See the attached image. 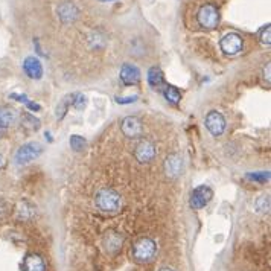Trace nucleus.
I'll use <instances>...</instances> for the list:
<instances>
[{
    "mask_svg": "<svg viewBox=\"0 0 271 271\" xmlns=\"http://www.w3.org/2000/svg\"><path fill=\"white\" fill-rule=\"evenodd\" d=\"M157 255V244L151 238H140L133 244L131 258L137 264H146L156 258Z\"/></svg>",
    "mask_w": 271,
    "mask_h": 271,
    "instance_id": "obj_2",
    "label": "nucleus"
},
{
    "mask_svg": "<svg viewBox=\"0 0 271 271\" xmlns=\"http://www.w3.org/2000/svg\"><path fill=\"white\" fill-rule=\"evenodd\" d=\"M146 78H148V84L151 87H160L165 84V75L159 67H151L148 70Z\"/></svg>",
    "mask_w": 271,
    "mask_h": 271,
    "instance_id": "obj_19",
    "label": "nucleus"
},
{
    "mask_svg": "<svg viewBox=\"0 0 271 271\" xmlns=\"http://www.w3.org/2000/svg\"><path fill=\"white\" fill-rule=\"evenodd\" d=\"M137 101V96H125V97H116V102L120 105H127V104H133Z\"/></svg>",
    "mask_w": 271,
    "mask_h": 271,
    "instance_id": "obj_28",
    "label": "nucleus"
},
{
    "mask_svg": "<svg viewBox=\"0 0 271 271\" xmlns=\"http://www.w3.org/2000/svg\"><path fill=\"white\" fill-rule=\"evenodd\" d=\"M163 94L168 99V102H171V104H179L181 101V91L174 86H165Z\"/></svg>",
    "mask_w": 271,
    "mask_h": 271,
    "instance_id": "obj_20",
    "label": "nucleus"
},
{
    "mask_svg": "<svg viewBox=\"0 0 271 271\" xmlns=\"http://www.w3.org/2000/svg\"><path fill=\"white\" fill-rule=\"evenodd\" d=\"M11 212H12L11 204L5 198H2V196H0V224H3L5 221L9 218Z\"/></svg>",
    "mask_w": 271,
    "mask_h": 271,
    "instance_id": "obj_24",
    "label": "nucleus"
},
{
    "mask_svg": "<svg viewBox=\"0 0 271 271\" xmlns=\"http://www.w3.org/2000/svg\"><path fill=\"white\" fill-rule=\"evenodd\" d=\"M72 105H73V108L78 110V111L84 110V108H86V105H87V97H86L84 94L77 93V94H75V97H73Z\"/></svg>",
    "mask_w": 271,
    "mask_h": 271,
    "instance_id": "obj_26",
    "label": "nucleus"
},
{
    "mask_svg": "<svg viewBox=\"0 0 271 271\" xmlns=\"http://www.w3.org/2000/svg\"><path fill=\"white\" fill-rule=\"evenodd\" d=\"M183 169V159L180 154L172 153L165 159V172L169 177H179Z\"/></svg>",
    "mask_w": 271,
    "mask_h": 271,
    "instance_id": "obj_14",
    "label": "nucleus"
},
{
    "mask_svg": "<svg viewBox=\"0 0 271 271\" xmlns=\"http://www.w3.org/2000/svg\"><path fill=\"white\" fill-rule=\"evenodd\" d=\"M3 166H5V157L0 154V169H2Z\"/></svg>",
    "mask_w": 271,
    "mask_h": 271,
    "instance_id": "obj_32",
    "label": "nucleus"
},
{
    "mask_svg": "<svg viewBox=\"0 0 271 271\" xmlns=\"http://www.w3.org/2000/svg\"><path fill=\"white\" fill-rule=\"evenodd\" d=\"M256 209L258 212H268L270 209V198H268V195H262L259 196V200L256 201Z\"/></svg>",
    "mask_w": 271,
    "mask_h": 271,
    "instance_id": "obj_27",
    "label": "nucleus"
},
{
    "mask_svg": "<svg viewBox=\"0 0 271 271\" xmlns=\"http://www.w3.org/2000/svg\"><path fill=\"white\" fill-rule=\"evenodd\" d=\"M15 216L20 221H31L35 216V206H32L26 200L20 201L15 207Z\"/></svg>",
    "mask_w": 271,
    "mask_h": 271,
    "instance_id": "obj_16",
    "label": "nucleus"
},
{
    "mask_svg": "<svg viewBox=\"0 0 271 271\" xmlns=\"http://www.w3.org/2000/svg\"><path fill=\"white\" fill-rule=\"evenodd\" d=\"M24 105H26L31 111H40V110H41V105L37 104V102H34V101H28Z\"/></svg>",
    "mask_w": 271,
    "mask_h": 271,
    "instance_id": "obj_30",
    "label": "nucleus"
},
{
    "mask_svg": "<svg viewBox=\"0 0 271 271\" xmlns=\"http://www.w3.org/2000/svg\"><path fill=\"white\" fill-rule=\"evenodd\" d=\"M120 131L128 139H137L143 134V124L136 116H127L120 122Z\"/></svg>",
    "mask_w": 271,
    "mask_h": 271,
    "instance_id": "obj_7",
    "label": "nucleus"
},
{
    "mask_svg": "<svg viewBox=\"0 0 271 271\" xmlns=\"http://www.w3.org/2000/svg\"><path fill=\"white\" fill-rule=\"evenodd\" d=\"M23 72L26 73L31 80H41L43 77V66L37 57H28L23 61Z\"/></svg>",
    "mask_w": 271,
    "mask_h": 271,
    "instance_id": "obj_13",
    "label": "nucleus"
},
{
    "mask_svg": "<svg viewBox=\"0 0 271 271\" xmlns=\"http://www.w3.org/2000/svg\"><path fill=\"white\" fill-rule=\"evenodd\" d=\"M212 196H213V190L209 186L201 184L198 187H195L190 195V207L195 210L203 209L204 206H207L210 203Z\"/></svg>",
    "mask_w": 271,
    "mask_h": 271,
    "instance_id": "obj_6",
    "label": "nucleus"
},
{
    "mask_svg": "<svg viewBox=\"0 0 271 271\" xmlns=\"http://www.w3.org/2000/svg\"><path fill=\"white\" fill-rule=\"evenodd\" d=\"M23 271H46V262L40 255L31 253L23 261Z\"/></svg>",
    "mask_w": 271,
    "mask_h": 271,
    "instance_id": "obj_15",
    "label": "nucleus"
},
{
    "mask_svg": "<svg viewBox=\"0 0 271 271\" xmlns=\"http://www.w3.org/2000/svg\"><path fill=\"white\" fill-rule=\"evenodd\" d=\"M6 134V128H3V127H0V139H2L3 136Z\"/></svg>",
    "mask_w": 271,
    "mask_h": 271,
    "instance_id": "obj_33",
    "label": "nucleus"
},
{
    "mask_svg": "<svg viewBox=\"0 0 271 271\" xmlns=\"http://www.w3.org/2000/svg\"><path fill=\"white\" fill-rule=\"evenodd\" d=\"M69 143H70V148H72V150L75 151V153H81V151H84V148L87 146V140H86L83 136H78V134L70 136Z\"/></svg>",
    "mask_w": 271,
    "mask_h": 271,
    "instance_id": "obj_21",
    "label": "nucleus"
},
{
    "mask_svg": "<svg viewBox=\"0 0 271 271\" xmlns=\"http://www.w3.org/2000/svg\"><path fill=\"white\" fill-rule=\"evenodd\" d=\"M41 153H43V148H41L40 143L29 142V143H24V145H21L18 148L15 156H14V160H15L17 165H28L32 160L38 159Z\"/></svg>",
    "mask_w": 271,
    "mask_h": 271,
    "instance_id": "obj_4",
    "label": "nucleus"
},
{
    "mask_svg": "<svg viewBox=\"0 0 271 271\" xmlns=\"http://www.w3.org/2000/svg\"><path fill=\"white\" fill-rule=\"evenodd\" d=\"M219 47L221 51H223L224 55H229V57H233V55H238L242 47H244V40L239 34L236 32H229L226 34L223 38L219 41Z\"/></svg>",
    "mask_w": 271,
    "mask_h": 271,
    "instance_id": "obj_5",
    "label": "nucleus"
},
{
    "mask_svg": "<svg viewBox=\"0 0 271 271\" xmlns=\"http://www.w3.org/2000/svg\"><path fill=\"white\" fill-rule=\"evenodd\" d=\"M196 21L204 29H215L219 24V11L213 3L203 5L196 12Z\"/></svg>",
    "mask_w": 271,
    "mask_h": 271,
    "instance_id": "obj_3",
    "label": "nucleus"
},
{
    "mask_svg": "<svg viewBox=\"0 0 271 271\" xmlns=\"http://www.w3.org/2000/svg\"><path fill=\"white\" fill-rule=\"evenodd\" d=\"M57 15H58V18H60L61 23L69 24V23H73V21L78 18L80 9L77 8L75 3H72V2H63L57 8Z\"/></svg>",
    "mask_w": 271,
    "mask_h": 271,
    "instance_id": "obj_11",
    "label": "nucleus"
},
{
    "mask_svg": "<svg viewBox=\"0 0 271 271\" xmlns=\"http://www.w3.org/2000/svg\"><path fill=\"white\" fill-rule=\"evenodd\" d=\"M15 120H17V111L12 107L8 105L0 107V127L8 128L12 124H15Z\"/></svg>",
    "mask_w": 271,
    "mask_h": 271,
    "instance_id": "obj_17",
    "label": "nucleus"
},
{
    "mask_svg": "<svg viewBox=\"0 0 271 271\" xmlns=\"http://www.w3.org/2000/svg\"><path fill=\"white\" fill-rule=\"evenodd\" d=\"M119 78L125 86H136L140 81V70L136 64L127 63V64L122 66Z\"/></svg>",
    "mask_w": 271,
    "mask_h": 271,
    "instance_id": "obj_12",
    "label": "nucleus"
},
{
    "mask_svg": "<svg viewBox=\"0 0 271 271\" xmlns=\"http://www.w3.org/2000/svg\"><path fill=\"white\" fill-rule=\"evenodd\" d=\"M122 245H124V236L116 230H108L102 238V247L108 255H116L120 252Z\"/></svg>",
    "mask_w": 271,
    "mask_h": 271,
    "instance_id": "obj_9",
    "label": "nucleus"
},
{
    "mask_svg": "<svg viewBox=\"0 0 271 271\" xmlns=\"http://www.w3.org/2000/svg\"><path fill=\"white\" fill-rule=\"evenodd\" d=\"M101 2H113V0H101Z\"/></svg>",
    "mask_w": 271,
    "mask_h": 271,
    "instance_id": "obj_35",
    "label": "nucleus"
},
{
    "mask_svg": "<svg viewBox=\"0 0 271 271\" xmlns=\"http://www.w3.org/2000/svg\"><path fill=\"white\" fill-rule=\"evenodd\" d=\"M40 127H41L40 120H38L34 114H31V113H23V114H21V128H23L24 131H28V133H35V131H38Z\"/></svg>",
    "mask_w": 271,
    "mask_h": 271,
    "instance_id": "obj_18",
    "label": "nucleus"
},
{
    "mask_svg": "<svg viewBox=\"0 0 271 271\" xmlns=\"http://www.w3.org/2000/svg\"><path fill=\"white\" fill-rule=\"evenodd\" d=\"M249 181H253V183H267L270 180V172L268 171H259V172H249L247 176H245Z\"/></svg>",
    "mask_w": 271,
    "mask_h": 271,
    "instance_id": "obj_23",
    "label": "nucleus"
},
{
    "mask_svg": "<svg viewBox=\"0 0 271 271\" xmlns=\"http://www.w3.org/2000/svg\"><path fill=\"white\" fill-rule=\"evenodd\" d=\"M73 97H75V94H69V96H66L64 99L60 102V105L57 107V119H58V120H61V119L66 116L69 107H70L72 102H73Z\"/></svg>",
    "mask_w": 271,
    "mask_h": 271,
    "instance_id": "obj_22",
    "label": "nucleus"
},
{
    "mask_svg": "<svg viewBox=\"0 0 271 271\" xmlns=\"http://www.w3.org/2000/svg\"><path fill=\"white\" fill-rule=\"evenodd\" d=\"M160 271H174V270H171V268H162Z\"/></svg>",
    "mask_w": 271,
    "mask_h": 271,
    "instance_id": "obj_34",
    "label": "nucleus"
},
{
    "mask_svg": "<svg viewBox=\"0 0 271 271\" xmlns=\"http://www.w3.org/2000/svg\"><path fill=\"white\" fill-rule=\"evenodd\" d=\"M9 97H11V99H14V101L23 102V104H26V102L29 101V97H28L26 94H17V93H12V94H9Z\"/></svg>",
    "mask_w": 271,
    "mask_h": 271,
    "instance_id": "obj_29",
    "label": "nucleus"
},
{
    "mask_svg": "<svg viewBox=\"0 0 271 271\" xmlns=\"http://www.w3.org/2000/svg\"><path fill=\"white\" fill-rule=\"evenodd\" d=\"M270 69H271V64L267 63V66H265V69H264V80L267 81L268 86H270Z\"/></svg>",
    "mask_w": 271,
    "mask_h": 271,
    "instance_id": "obj_31",
    "label": "nucleus"
},
{
    "mask_svg": "<svg viewBox=\"0 0 271 271\" xmlns=\"http://www.w3.org/2000/svg\"><path fill=\"white\" fill-rule=\"evenodd\" d=\"M136 159L140 163H150L151 160L156 159L157 156V148L153 142L150 140H142L137 146H136V151H134Z\"/></svg>",
    "mask_w": 271,
    "mask_h": 271,
    "instance_id": "obj_10",
    "label": "nucleus"
},
{
    "mask_svg": "<svg viewBox=\"0 0 271 271\" xmlns=\"http://www.w3.org/2000/svg\"><path fill=\"white\" fill-rule=\"evenodd\" d=\"M94 204L97 210L105 215H116L122 209V196L117 190L111 187H104L97 190L94 196Z\"/></svg>",
    "mask_w": 271,
    "mask_h": 271,
    "instance_id": "obj_1",
    "label": "nucleus"
},
{
    "mask_svg": "<svg viewBox=\"0 0 271 271\" xmlns=\"http://www.w3.org/2000/svg\"><path fill=\"white\" fill-rule=\"evenodd\" d=\"M204 124H206V128L209 130V133L215 137L221 136L226 130V119L216 110H212L207 113V116L204 119Z\"/></svg>",
    "mask_w": 271,
    "mask_h": 271,
    "instance_id": "obj_8",
    "label": "nucleus"
},
{
    "mask_svg": "<svg viewBox=\"0 0 271 271\" xmlns=\"http://www.w3.org/2000/svg\"><path fill=\"white\" fill-rule=\"evenodd\" d=\"M259 41L264 46H270L271 44V28H270V24H267L265 28L261 29V32H259Z\"/></svg>",
    "mask_w": 271,
    "mask_h": 271,
    "instance_id": "obj_25",
    "label": "nucleus"
}]
</instances>
